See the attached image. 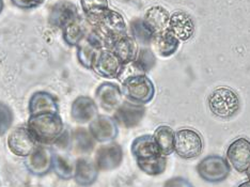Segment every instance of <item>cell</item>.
Instances as JSON below:
<instances>
[{"mask_svg":"<svg viewBox=\"0 0 250 187\" xmlns=\"http://www.w3.org/2000/svg\"><path fill=\"white\" fill-rule=\"evenodd\" d=\"M230 170L228 161L219 155H208L197 166L200 178L209 183L223 182L228 178Z\"/></svg>","mask_w":250,"mask_h":187,"instance_id":"obj_6","label":"cell"},{"mask_svg":"<svg viewBox=\"0 0 250 187\" xmlns=\"http://www.w3.org/2000/svg\"><path fill=\"white\" fill-rule=\"evenodd\" d=\"M53 169L58 177L63 180H69L74 177L75 164H73L69 157L61 154H54Z\"/></svg>","mask_w":250,"mask_h":187,"instance_id":"obj_30","label":"cell"},{"mask_svg":"<svg viewBox=\"0 0 250 187\" xmlns=\"http://www.w3.org/2000/svg\"><path fill=\"white\" fill-rule=\"evenodd\" d=\"M27 127L36 138L38 144H55L63 134V121L59 113L46 112L30 115Z\"/></svg>","mask_w":250,"mask_h":187,"instance_id":"obj_1","label":"cell"},{"mask_svg":"<svg viewBox=\"0 0 250 187\" xmlns=\"http://www.w3.org/2000/svg\"><path fill=\"white\" fill-rule=\"evenodd\" d=\"M152 43L156 53L162 57L172 56L180 46V40L175 38L168 29L156 35Z\"/></svg>","mask_w":250,"mask_h":187,"instance_id":"obj_24","label":"cell"},{"mask_svg":"<svg viewBox=\"0 0 250 187\" xmlns=\"http://www.w3.org/2000/svg\"><path fill=\"white\" fill-rule=\"evenodd\" d=\"M81 5L88 20H92L109 9L108 0H81Z\"/></svg>","mask_w":250,"mask_h":187,"instance_id":"obj_32","label":"cell"},{"mask_svg":"<svg viewBox=\"0 0 250 187\" xmlns=\"http://www.w3.org/2000/svg\"><path fill=\"white\" fill-rule=\"evenodd\" d=\"M89 133L99 143H109L119 134L118 124L113 118L98 116L90 122Z\"/></svg>","mask_w":250,"mask_h":187,"instance_id":"obj_15","label":"cell"},{"mask_svg":"<svg viewBox=\"0 0 250 187\" xmlns=\"http://www.w3.org/2000/svg\"><path fill=\"white\" fill-rule=\"evenodd\" d=\"M54 154L46 146L38 145L27 156L25 165L29 171L36 175H45L53 169Z\"/></svg>","mask_w":250,"mask_h":187,"instance_id":"obj_14","label":"cell"},{"mask_svg":"<svg viewBox=\"0 0 250 187\" xmlns=\"http://www.w3.org/2000/svg\"><path fill=\"white\" fill-rule=\"evenodd\" d=\"M227 158L237 172H246L250 166V140L241 137L233 141L227 150Z\"/></svg>","mask_w":250,"mask_h":187,"instance_id":"obj_10","label":"cell"},{"mask_svg":"<svg viewBox=\"0 0 250 187\" xmlns=\"http://www.w3.org/2000/svg\"><path fill=\"white\" fill-rule=\"evenodd\" d=\"M246 172H247V177H248V179H249V181H250V166H249L248 169L246 170Z\"/></svg>","mask_w":250,"mask_h":187,"instance_id":"obj_38","label":"cell"},{"mask_svg":"<svg viewBox=\"0 0 250 187\" xmlns=\"http://www.w3.org/2000/svg\"><path fill=\"white\" fill-rule=\"evenodd\" d=\"M100 170L96 167L95 163L89 158H79L75 163V170H74V179L76 183L88 187L92 185L98 179Z\"/></svg>","mask_w":250,"mask_h":187,"instance_id":"obj_22","label":"cell"},{"mask_svg":"<svg viewBox=\"0 0 250 187\" xmlns=\"http://www.w3.org/2000/svg\"><path fill=\"white\" fill-rule=\"evenodd\" d=\"M3 5H4L3 0H0V13L2 12V10H3Z\"/></svg>","mask_w":250,"mask_h":187,"instance_id":"obj_37","label":"cell"},{"mask_svg":"<svg viewBox=\"0 0 250 187\" xmlns=\"http://www.w3.org/2000/svg\"><path fill=\"white\" fill-rule=\"evenodd\" d=\"M15 7L20 9H33L44 2V0H11Z\"/></svg>","mask_w":250,"mask_h":187,"instance_id":"obj_34","label":"cell"},{"mask_svg":"<svg viewBox=\"0 0 250 187\" xmlns=\"http://www.w3.org/2000/svg\"><path fill=\"white\" fill-rule=\"evenodd\" d=\"M86 27L83 26L81 19L70 22L62 29V37H63L64 42L70 46H77L86 36Z\"/></svg>","mask_w":250,"mask_h":187,"instance_id":"obj_26","label":"cell"},{"mask_svg":"<svg viewBox=\"0 0 250 187\" xmlns=\"http://www.w3.org/2000/svg\"><path fill=\"white\" fill-rule=\"evenodd\" d=\"M168 30L181 41H187L194 36L195 24L191 16L183 11H177L170 15Z\"/></svg>","mask_w":250,"mask_h":187,"instance_id":"obj_17","label":"cell"},{"mask_svg":"<svg viewBox=\"0 0 250 187\" xmlns=\"http://www.w3.org/2000/svg\"><path fill=\"white\" fill-rule=\"evenodd\" d=\"M121 91L127 101L145 105L154 99L155 87L146 74H133L124 79Z\"/></svg>","mask_w":250,"mask_h":187,"instance_id":"obj_3","label":"cell"},{"mask_svg":"<svg viewBox=\"0 0 250 187\" xmlns=\"http://www.w3.org/2000/svg\"><path fill=\"white\" fill-rule=\"evenodd\" d=\"M156 63L155 56L150 49H140L137 55V58L132 62V65L138 74H146L154 67Z\"/></svg>","mask_w":250,"mask_h":187,"instance_id":"obj_29","label":"cell"},{"mask_svg":"<svg viewBox=\"0 0 250 187\" xmlns=\"http://www.w3.org/2000/svg\"><path fill=\"white\" fill-rule=\"evenodd\" d=\"M202 150V137L195 129L182 128L175 132L174 152L180 157L184 160H192L200 155Z\"/></svg>","mask_w":250,"mask_h":187,"instance_id":"obj_5","label":"cell"},{"mask_svg":"<svg viewBox=\"0 0 250 187\" xmlns=\"http://www.w3.org/2000/svg\"><path fill=\"white\" fill-rule=\"evenodd\" d=\"M208 103L213 115L221 119H230L241 108L240 98L235 91L227 87H219L208 95Z\"/></svg>","mask_w":250,"mask_h":187,"instance_id":"obj_4","label":"cell"},{"mask_svg":"<svg viewBox=\"0 0 250 187\" xmlns=\"http://www.w3.org/2000/svg\"><path fill=\"white\" fill-rule=\"evenodd\" d=\"M77 19H79V14L76 5L69 0H60L50 8L48 21L50 26L62 30Z\"/></svg>","mask_w":250,"mask_h":187,"instance_id":"obj_13","label":"cell"},{"mask_svg":"<svg viewBox=\"0 0 250 187\" xmlns=\"http://www.w3.org/2000/svg\"><path fill=\"white\" fill-rule=\"evenodd\" d=\"M132 154L136 161H143L162 155L158 146L155 143L154 137L151 135H143L134 139L132 146H130Z\"/></svg>","mask_w":250,"mask_h":187,"instance_id":"obj_21","label":"cell"},{"mask_svg":"<svg viewBox=\"0 0 250 187\" xmlns=\"http://www.w3.org/2000/svg\"><path fill=\"white\" fill-rule=\"evenodd\" d=\"M123 160V150L116 143L102 145L96 152L95 165L100 171H111L121 165Z\"/></svg>","mask_w":250,"mask_h":187,"instance_id":"obj_12","label":"cell"},{"mask_svg":"<svg viewBox=\"0 0 250 187\" xmlns=\"http://www.w3.org/2000/svg\"><path fill=\"white\" fill-rule=\"evenodd\" d=\"M153 137H154L158 150H160L162 155L168 156L173 153L175 133L171 127L168 125L158 126L155 129Z\"/></svg>","mask_w":250,"mask_h":187,"instance_id":"obj_25","label":"cell"},{"mask_svg":"<svg viewBox=\"0 0 250 187\" xmlns=\"http://www.w3.org/2000/svg\"><path fill=\"white\" fill-rule=\"evenodd\" d=\"M130 32L132 38L140 44H150L154 39V35L146 25L144 19H136L130 22Z\"/></svg>","mask_w":250,"mask_h":187,"instance_id":"obj_28","label":"cell"},{"mask_svg":"<svg viewBox=\"0 0 250 187\" xmlns=\"http://www.w3.org/2000/svg\"><path fill=\"white\" fill-rule=\"evenodd\" d=\"M38 141L28 127H18L8 136V148L16 156L27 157L36 150Z\"/></svg>","mask_w":250,"mask_h":187,"instance_id":"obj_9","label":"cell"},{"mask_svg":"<svg viewBox=\"0 0 250 187\" xmlns=\"http://www.w3.org/2000/svg\"><path fill=\"white\" fill-rule=\"evenodd\" d=\"M169 19L170 15L166 9L161 5H155V7L147 9L144 21L155 37L158 33L168 29Z\"/></svg>","mask_w":250,"mask_h":187,"instance_id":"obj_23","label":"cell"},{"mask_svg":"<svg viewBox=\"0 0 250 187\" xmlns=\"http://www.w3.org/2000/svg\"><path fill=\"white\" fill-rule=\"evenodd\" d=\"M13 120V110L3 102H0V136H3L9 131L11 125H12Z\"/></svg>","mask_w":250,"mask_h":187,"instance_id":"obj_33","label":"cell"},{"mask_svg":"<svg viewBox=\"0 0 250 187\" xmlns=\"http://www.w3.org/2000/svg\"><path fill=\"white\" fill-rule=\"evenodd\" d=\"M124 64L119 60L118 57L113 54L110 49H102L96 56L92 70L96 74L108 78L115 79L119 78L123 73Z\"/></svg>","mask_w":250,"mask_h":187,"instance_id":"obj_8","label":"cell"},{"mask_svg":"<svg viewBox=\"0 0 250 187\" xmlns=\"http://www.w3.org/2000/svg\"><path fill=\"white\" fill-rule=\"evenodd\" d=\"M136 162H137V165L141 171H144L149 175L162 174L167 167L166 156L164 155H158L152 158H147V160Z\"/></svg>","mask_w":250,"mask_h":187,"instance_id":"obj_27","label":"cell"},{"mask_svg":"<svg viewBox=\"0 0 250 187\" xmlns=\"http://www.w3.org/2000/svg\"><path fill=\"white\" fill-rule=\"evenodd\" d=\"M74 148L79 153H89L94 148V139L91 134L83 128H79L73 136Z\"/></svg>","mask_w":250,"mask_h":187,"instance_id":"obj_31","label":"cell"},{"mask_svg":"<svg viewBox=\"0 0 250 187\" xmlns=\"http://www.w3.org/2000/svg\"><path fill=\"white\" fill-rule=\"evenodd\" d=\"M238 187H250V181H248V182H244L242 183Z\"/></svg>","mask_w":250,"mask_h":187,"instance_id":"obj_36","label":"cell"},{"mask_svg":"<svg viewBox=\"0 0 250 187\" xmlns=\"http://www.w3.org/2000/svg\"><path fill=\"white\" fill-rule=\"evenodd\" d=\"M146 115L144 105H139L132 102H122L121 105L115 110L113 119L117 124L125 128H133L137 126Z\"/></svg>","mask_w":250,"mask_h":187,"instance_id":"obj_11","label":"cell"},{"mask_svg":"<svg viewBox=\"0 0 250 187\" xmlns=\"http://www.w3.org/2000/svg\"><path fill=\"white\" fill-rule=\"evenodd\" d=\"M28 110H29L30 115L46 112L58 113L59 105L53 94L45 91H39L31 95L29 104H28Z\"/></svg>","mask_w":250,"mask_h":187,"instance_id":"obj_20","label":"cell"},{"mask_svg":"<svg viewBox=\"0 0 250 187\" xmlns=\"http://www.w3.org/2000/svg\"><path fill=\"white\" fill-rule=\"evenodd\" d=\"M96 102L89 96L81 95L73 102L71 107V117L77 123H88L98 117Z\"/></svg>","mask_w":250,"mask_h":187,"instance_id":"obj_18","label":"cell"},{"mask_svg":"<svg viewBox=\"0 0 250 187\" xmlns=\"http://www.w3.org/2000/svg\"><path fill=\"white\" fill-rule=\"evenodd\" d=\"M122 95L121 87L109 82L101 83L95 91L96 103L105 111H115L122 103Z\"/></svg>","mask_w":250,"mask_h":187,"instance_id":"obj_16","label":"cell"},{"mask_svg":"<svg viewBox=\"0 0 250 187\" xmlns=\"http://www.w3.org/2000/svg\"><path fill=\"white\" fill-rule=\"evenodd\" d=\"M76 47L79 63L88 70H92L96 56L102 49L105 48L103 41L93 30L87 32Z\"/></svg>","mask_w":250,"mask_h":187,"instance_id":"obj_7","label":"cell"},{"mask_svg":"<svg viewBox=\"0 0 250 187\" xmlns=\"http://www.w3.org/2000/svg\"><path fill=\"white\" fill-rule=\"evenodd\" d=\"M92 30L98 35L104 43L106 49H109L110 45L127 35V28L123 16L111 9L106 10L96 18L89 20Z\"/></svg>","mask_w":250,"mask_h":187,"instance_id":"obj_2","label":"cell"},{"mask_svg":"<svg viewBox=\"0 0 250 187\" xmlns=\"http://www.w3.org/2000/svg\"><path fill=\"white\" fill-rule=\"evenodd\" d=\"M164 187H194L190 182H188L186 179L181 177H175L172 179H169Z\"/></svg>","mask_w":250,"mask_h":187,"instance_id":"obj_35","label":"cell"},{"mask_svg":"<svg viewBox=\"0 0 250 187\" xmlns=\"http://www.w3.org/2000/svg\"><path fill=\"white\" fill-rule=\"evenodd\" d=\"M109 49L115 54L124 65L132 63L137 58L138 44L129 36H124L113 42Z\"/></svg>","mask_w":250,"mask_h":187,"instance_id":"obj_19","label":"cell"}]
</instances>
